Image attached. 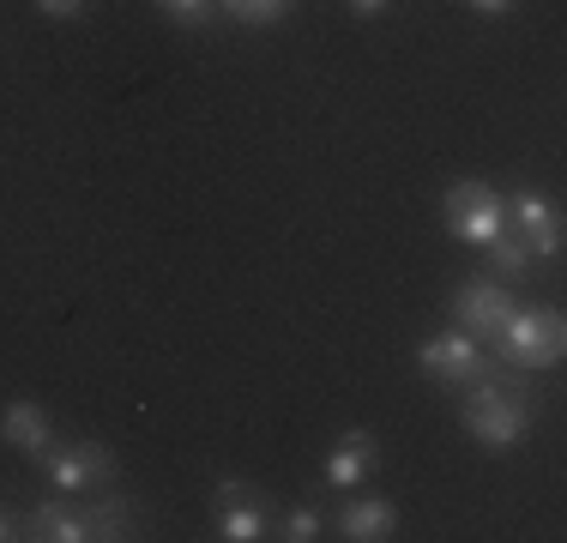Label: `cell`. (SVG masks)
I'll list each match as a JSON object with an SVG mask.
<instances>
[{
	"label": "cell",
	"instance_id": "1",
	"mask_svg": "<svg viewBox=\"0 0 567 543\" xmlns=\"http://www.w3.org/2000/svg\"><path fill=\"white\" fill-rule=\"evenodd\" d=\"M537 417V392H532V375L519 369H502V362H483L477 380H465L458 387V423H465V434L483 447L489 459L513 453V447L525 441V429H532Z\"/></svg>",
	"mask_w": 567,
	"mask_h": 543
},
{
	"label": "cell",
	"instance_id": "2",
	"mask_svg": "<svg viewBox=\"0 0 567 543\" xmlns=\"http://www.w3.org/2000/svg\"><path fill=\"white\" fill-rule=\"evenodd\" d=\"M489 357L502 369H519V375H544L567 357V320L556 303H532V308H513L502 320V332L489 338Z\"/></svg>",
	"mask_w": 567,
	"mask_h": 543
},
{
	"label": "cell",
	"instance_id": "3",
	"mask_svg": "<svg viewBox=\"0 0 567 543\" xmlns=\"http://www.w3.org/2000/svg\"><path fill=\"white\" fill-rule=\"evenodd\" d=\"M441 224H447L465 248L483 254L507 229V206H502V194H495L483 175H458L447 194H441Z\"/></svg>",
	"mask_w": 567,
	"mask_h": 543
},
{
	"label": "cell",
	"instance_id": "4",
	"mask_svg": "<svg viewBox=\"0 0 567 543\" xmlns=\"http://www.w3.org/2000/svg\"><path fill=\"white\" fill-rule=\"evenodd\" d=\"M483 362H489V350H483V338H471L465 326H435V332L416 345V369L447 392H458L465 380H477Z\"/></svg>",
	"mask_w": 567,
	"mask_h": 543
},
{
	"label": "cell",
	"instance_id": "5",
	"mask_svg": "<svg viewBox=\"0 0 567 543\" xmlns=\"http://www.w3.org/2000/svg\"><path fill=\"white\" fill-rule=\"evenodd\" d=\"M43 465V478L61 489V495H91V489L115 483V453L103 441H49V453L37 459Z\"/></svg>",
	"mask_w": 567,
	"mask_h": 543
},
{
	"label": "cell",
	"instance_id": "6",
	"mask_svg": "<svg viewBox=\"0 0 567 543\" xmlns=\"http://www.w3.org/2000/svg\"><path fill=\"white\" fill-rule=\"evenodd\" d=\"M502 206H507V229L537 254V266H544V260H561V206H556V194L519 182L513 194H502Z\"/></svg>",
	"mask_w": 567,
	"mask_h": 543
},
{
	"label": "cell",
	"instance_id": "7",
	"mask_svg": "<svg viewBox=\"0 0 567 543\" xmlns=\"http://www.w3.org/2000/svg\"><path fill=\"white\" fill-rule=\"evenodd\" d=\"M212 513H218V537L224 543H260L272 537V513H266L260 489L248 478H236V471H224L218 483H212Z\"/></svg>",
	"mask_w": 567,
	"mask_h": 543
},
{
	"label": "cell",
	"instance_id": "8",
	"mask_svg": "<svg viewBox=\"0 0 567 543\" xmlns=\"http://www.w3.org/2000/svg\"><path fill=\"white\" fill-rule=\"evenodd\" d=\"M513 308H519V296H513V284H502L495 272H471L453 290V326H465L471 338H495Z\"/></svg>",
	"mask_w": 567,
	"mask_h": 543
},
{
	"label": "cell",
	"instance_id": "9",
	"mask_svg": "<svg viewBox=\"0 0 567 543\" xmlns=\"http://www.w3.org/2000/svg\"><path fill=\"white\" fill-rule=\"evenodd\" d=\"M381 471V441H374V429H344L339 441L327 447V465H320V478H327V489H339V495H350V489H362Z\"/></svg>",
	"mask_w": 567,
	"mask_h": 543
},
{
	"label": "cell",
	"instance_id": "10",
	"mask_svg": "<svg viewBox=\"0 0 567 543\" xmlns=\"http://www.w3.org/2000/svg\"><path fill=\"white\" fill-rule=\"evenodd\" d=\"M19 537H31V543H91L85 495H55V501H37V508L19 520Z\"/></svg>",
	"mask_w": 567,
	"mask_h": 543
},
{
	"label": "cell",
	"instance_id": "11",
	"mask_svg": "<svg viewBox=\"0 0 567 543\" xmlns=\"http://www.w3.org/2000/svg\"><path fill=\"white\" fill-rule=\"evenodd\" d=\"M0 441H7L12 453H24V459H43L49 441H55V417H49V404L7 399L0 404Z\"/></svg>",
	"mask_w": 567,
	"mask_h": 543
},
{
	"label": "cell",
	"instance_id": "12",
	"mask_svg": "<svg viewBox=\"0 0 567 543\" xmlns=\"http://www.w3.org/2000/svg\"><path fill=\"white\" fill-rule=\"evenodd\" d=\"M332 532L344 543H386V537H399V508L386 495H357V489H350V501L339 508Z\"/></svg>",
	"mask_w": 567,
	"mask_h": 543
},
{
	"label": "cell",
	"instance_id": "13",
	"mask_svg": "<svg viewBox=\"0 0 567 543\" xmlns=\"http://www.w3.org/2000/svg\"><path fill=\"white\" fill-rule=\"evenodd\" d=\"M85 520H91V543H127L140 537V501L121 495V489H91Z\"/></svg>",
	"mask_w": 567,
	"mask_h": 543
},
{
	"label": "cell",
	"instance_id": "14",
	"mask_svg": "<svg viewBox=\"0 0 567 543\" xmlns=\"http://www.w3.org/2000/svg\"><path fill=\"white\" fill-rule=\"evenodd\" d=\"M532 266H537V254L525 248V242L513 236V229H502V236H495L489 248H483V272H495L502 284H513V290H519V284L532 278Z\"/></svg>",
	"mask_w": 567,
	"mask_h": 543
},
{
	"label": "cell",
	"instance_id": "15",
	"mask_svg": "<svg viewBox=\"0 0 567 543\" xmlns=\"http://www.w3.org/2000/svg\"><path fill=\"white\" fill-rule=\"evenodd\" d=\"M290 12H296V0H218V19L229 24H278Z\"/></svg>",
	"mask_w": 567,
	"mask_h": 543
},
{
	"label": "cell",
	"instance_id": "16",
	"mask_svg": "<svg viewBox=\"0 0 567 543\" xmlns=\"http://www.w3.org/2000/svg\"><path fill=\"white\" fill-rule=\"evenodd\" d=\"M320 532H327V513H320L315 501H296V508L278 520V537L284 543H315Z\"/></svg>",
	"mask_w": 567,
	"mask_h": 543
},
{
	"label": "cell",
	"instance_id": "17",
	"mask_svg": "<svg viewBox=\"0 0 567 543\" xmlns=\"http://www.w3.org/2000/svg\"><path fill=\"white\" fill-rule=\"evenodd\" d=\"M164 7V19H175L182 31H206L212 19H218V0H157Z\"/></svg>",
	"mask_w": 567,
	"mask_h": 543
},
{
	"label": "cell",
	"instance_id": "18",
	"mask_svg": "<svg viewBox=\"0 0 567 543\" xmlns=\"http://www.w3.org/2000/svg\"><path fill=\"white\" fill-rule=\"evenodd\" d=\"M37 12H43V19H79L85 0H37Z\"/></svg>",
	"mask_w": 567,
	"mask_h": 543
},
{
	"label": "cell",
	"instance_id": "19",
	"mask_svg": "<svg viewBox=\"0 0 567 543\" xmlns=\"http://www.w3.org/2000/svg\"><path fill=\"white\" fill-rule=\"evenodd\" d=\"M471 12H477V19H507L513 12V0H465Z\"/></svg>",
	"mask_w": 567,
	"mask_h": 543
},
{
	"label": "cell",
	"instance_id": "20",
	"mask_svg": "<svg viewBox=\"0 0 567 543\" xmlns=\"http://www.w3.org/2000/svg\"><path fill=\"white\" fill-rule=\"evenodd\" d=\"M386 7H393V0H350V12H357V19H381Z\"/></svg>",
	"mask_w": 567,
	"mask_h": 543
},
{
	"label": "cell",
	"instance_id": "21",
	"mask_svg": "<svg viewBox=\"0 0 567 543\" xmlns=\"http://www.w3.org/2000/svg\"><path fill=\"white\" fill-rule=\"evenodd\" d=\"M12 537H19V513L0 508V543H12Z\"/></svg>",
	"mask_w": 567,
	"mask_h": 543
}]
</instances>
